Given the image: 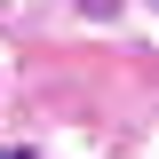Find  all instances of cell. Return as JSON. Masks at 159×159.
I'll return each instance as SVG.
<instances>
[]
</instances>
